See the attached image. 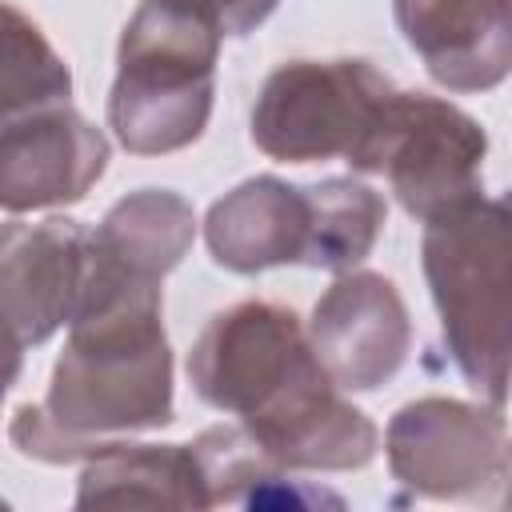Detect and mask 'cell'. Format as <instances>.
Listing matches in <instances>:
<instances>
[{"mask_svg": "<svg viewBox=\"0 0 512 512\" xmlns=\"http://www.w3.org/2000/svg\"><path fill=\"white\" fill-rule=\"evenodd\" d=\"M188 380L208 408L240 416L280 468L352 472L376 456V424L336 392L284 304L240 300L216 312L188 352Z\"/></svg>", "mask_w": 512, "mask_h": 512, "instance_id": "6da1fadb", "label": "cell"}, {"mask_svg": "<svg viewBox=\"0 0 512 512\" xmlns=\"http://www.w3.org/2000/svg\"><path fill=\"white\" fill-rule=\"evenodd\" d=\"M164 304H100L68 320L44 404H20L12 444L44 464L84 460L112 432L172 424V348Z\"/></svg>", "mask_w": 512, "mask_h": 512, "instance_id": "7a4b0ae2", "label": "cell"}, {"mask_svg": "<svg viewBox=\"0 0 512 512\" xmlns=\"http://www.w3.org/2000/svg\"><path fill=\"white\" fill-rule=\"evenodd\" d=\"M224 32L188 0H144L120 32L108 128L136 156L196 144L212 116Z\"/></svg>", "mask_w": 512, "mask_h": 512, "instance_id": "3957f363", "label": "cell"}, {"mask_svg": "<svg viewBox=\"0 0 512 512\" xmlns=\"http://www.w3.org/2000/svg\"><path fill=\"white\" fill-rule=\"evenodd\" d=\"M424 276L440 332L460 376L488 396L508 400V256L512 228L500 196H476L424 224Z\"/></svg>", "mask_w": 512, "mask_h": 512, "instance_id": "277c9868", "label": "cell"}, {"mask_svg": "<svg viewBox=\"0 0 512 512\" xmlns=\"http://www.w3.org/2000/svg\"><path fill=\"white\" fill-rule=\"evenodd\" d=\"M392 92L368 60H288L260 84L252 144L284 164L340 156L360 168Z\"/></svg>", "mask_w": 512, "mask_h": 512, "instance_id": "5b68a950", "label": "cell"}, {"mask_svg": "<svg viewBox=\"0 0 512 512\" xmlns=\"http://www.w3.org/2000/svg\"><path fill=\"white\" fill-rule=\"evenodd\" d=\"M484 128L456 104L428 92H392L356 172H380L416 220L444 216L484 196Z\"/></svg>", "mask_w": 512, "mask_h": 512, "instance_id": "8992f818", "label": "cell"}, {"mask_svg": "<svg viewBox=\"0 0 512 512\" xmlns=\"http://www.w3.org/2000/svg\"><path fill=\"white\" fill-rule=\"evenodd\" d=\"M384 448L392 476L416 496L452 504H504V408H476L448 396H424L392 416Z\"/></svg>", "mask_w": 512, "mask_h": 512, "instance_id": "52a82bcc", "label": "cell"}, {"mask_svg": "<svg viewBox=\"0 0 512 512\" xmlns=\"http://www.w3.org/2000/svg\"><path fill=\"white\" fill-rule=\"evenodd\" d=\"M196 240V212L168 188H140L116 200L88 236L80 308L164 304V276Z\"/></svg>", "mask_w": 512, "mask_h": 512, "instance_id": "ba28073f", "label": "cell"}, {"mask_svg": "<svg viewBox=\"0 0 512 512\" xmlns=\"http://www.w3.org/2000/svg\"><path fill=\"white\" fill-rule=\"evenodd\" d=\"M308 344L336 388L376 392L408 360L412 320L396 284L380 272H344L312 308Z\"/></svg>", "mask_w": 512, "mask_h": 512, "instance_id": "9c48e42d", "label": "cell"}, {"mask_svg": "<svg viewBox=\"0 0 512 512\" xmlns=\"http://www.w3.org/2000/svg\"><path fill=\"white\" fill-rule=\"evenodd\" d=\"M88 228L68 216L0 224V320L20 344H44L76 316L88 272Z\"/></svg>", "mask_w": 512, "mask_h": 512, "instance_id": "30bf717a", "label": "cell"}, {"mask_svg": "<svg viewBox=\"0 0 512 512\" xmlns=\"http://www.w3.org/2000/svg\"><path fill=\"white\" fill-rule=\"evenodd\" d=\"M108 156V136L72 104L40 108L0 132V208H68L92 192Z\"/></svg>", "mask_w": 512, "mask_h": 512, "instance_id": "8fae6325", "label": "cell"}, {"mask_svg": "<svg viewBox=\"0 0 512 512\" xmlns=\"http://www.w3.org/2000/svg\"><path fill=\"white\" fill-rule=\"evenodd\" d=\"M404 44L452 92H488L512 68V0H392Z\"/></svg>", "mask_w": 512, "mask_h": 512, "instance_id": "7c38bea8", "label": "cell"}, {"mask_svg": "<svg viewBox=\"0 0 512 512\" xmlns=\"http://www.w3.org/2000/svg\"><path fill=\"white\" fill-rule=\"evenodd\" d=\"M316 236L312 188L280 176H252L224 192L204 220V244L228 272L252 276L284 264H304Z\"/></svg>", "mask_w": 512, "mask_h": 512, "instance_id": "4fadbf2b", "label": "cell"}, {"mask_svg": "<svg viewBox=\"0 0 512 512\" xmlns=\"http://www.w3.org/2000/svg\"><path fill=\"white\" fill-rule=\"evenodd\" d=\"M76 508H212L192 444L104 440L84 456Z\"/></svg>", "mask_w": 512, "mask_h": 512, "instance_id": "5bb4252c", "label": "cell"}, {"mask_svg": "<svg viewBox=\"0 0 512 512\" xmlns=\"http://www.w3.org/2000/svg\"><path fill=\"white\" fill-rule=\"evenodd\" d=\"M192 452L200 460L212 504H248V508H260V504H288V508L332 504V508H340L344 504L336 492L304 488L300 480H288L284 476L288 468H280L272 456H264V448L244 428L216 424L192 440Z\"/></svg>", "mask_w": 512, "mask_h": 512, "instance_id": "9a60e30c", "label": "cell"}, {"mask_svg": "<svg viewBox=\"0 0 512 512\" xmlns=\"http://www.w3.org/2000/svg\"><path fill=\"white\" fill-rule=\"evenodd\" d=\"M72 68L32 16L0 0V132L40 108L68 104Z\"/></svg>", "mask_w": 512, "mask_h": 512, "instance_id": "2e32d148", "label": "cell"}, {"mask_svg": "<svg viewBox=\"0 0 512 512\" xmlns=\"http://www.w3.org/2000/svg\"><path fill=\"white\" fill-rule=\"evenodd\" d=\"M308 188L316 204V236H312L308 268H320V272L356 268L372 252L376 236L384 232V220H388L384 196L352 176H328Z\"/></svg>", "mask_w": 512, "mask_h": 512, "instance_id": "e0dca14e", "label": "cell"}, {"mask_svg": "<svg viewBox=\"0 0 512 512\" xmlns=\"http://www.w3.org/2000/svg\"><path fill=\"white\" fill-rule=\"evenodd\" d=\"M24 344H20V336L0 320V404H4V396H8V388L16 384V376H20V360H24V352H20Z\"/></svg>", "mask_w": 512, "mask_h": 512, "instance_id": "ac0fdd59", "label": "cell"}]
</instances>
